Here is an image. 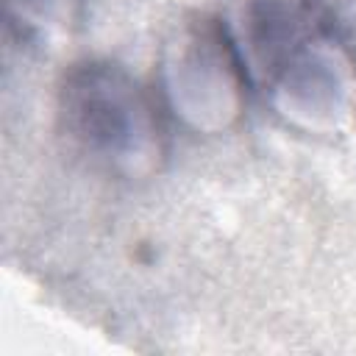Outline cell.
<instances>
[{
  "label": "cell",
  "instance_id": "2",
  "mask_svg": "<svg viewBox=\"0 0 356 356\" xmlns=\"http://www.w3.org/2000/svg\"><path fill=\"white\" fill-rule=\"evenodd\" d=\"M239 67L222 25L206 17L178 25L164 53V83L175 114L197 131H225L242 111Z\"/></svg>",
  "mask_w": 356,
  "mask_h": 356
},
{
  "label": "cell",
  "instance_id": "1",
  "mask_svg": "<svg viewBox=\"0 0 356 356\" xmlns=\"http://www.w3.org/2000/svg\"><path fill=\"white\" fill-rule=\"evenodd\" d=\"M58 114L78 150L125 178L150 175L164 156L153 103L114 61L72 64L58 89Z\"/></svg>",
  "mask_w": 356,
  "mask_h": 356
},
{
  "label": "cell",
  "instance_id": "5",
  "mask_svg": "<svg viewBox=\"0 0 356 356\" xmlns=\"http://www.w3.org/2000/svg\"><path fill=\"white\" fill-rule=\"evenodd\" d=\"M8 8L31 28H61L72 19V8L78 0H6Z\"/></svg>",
  "mask_w": 356,
  "mask_h": 356
},
{
  "label": "cell",
  "instance_id": "3",
  "mask_svg": "<svg viewBox=\"0 0 356 356\" xmlns=\"http://www.w3.org/2000/svg\"><path fill=\"white\" fill-rule=\"evenodd\" d=\"M312 22V0H225L222 17V28L242 67L259 83H273L314 39Z\"/></svg>",
  "mask_w": 356,
  "mask_h": 356
},
{
  "label": "cell",
  "instance_id": "4",
  "mask_svg": "<svg viewBox=\"0 0 356 356\" xmlns=\"http://www.w3.org/2000/svg\"><path fill=\"white\" fill-rule=\"evenodd\" d=\"M270 86L275 108L306 131H334L353 106L350 67L325 39H312Z\"/></svg>",
  "mask_w": 356,
  "mask_h": 356
}]
</instances>
